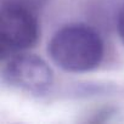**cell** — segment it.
<instances>
[{
	"mask_svg": "<svg viewBox=\"0 0 124 124\" xmlns=\"http://www.w3.org/2000/svg\"><path fill=\"white\" fill-rule=\"evenodd\" d=\"M47 52L61 70L80 73L100 66L105 56V44L95 28L84 23H71L52 35Z\"/></svg>",
	"mask_w": 124,
	"mask_h": 124,
	"instance_id": "6da1fadb",
	"label": "cell"
},
{
	"mask_svg": "<svg viewBox=\"0 0 124 124\" xmlns=\"http://www.w3.org/2000/svg\"><path fill=\"white\" fill-rule=\"evenodd\" d=\"M3 61L1 79L6 85L35 96L45 95L52 86V70L41 57L20 52Z\"/></svg>",
	"mask_w": 124,
	"mask_h": 124,
	"instance_id": "3957f363",
	"label": "cell"
},
{
	"mask_svg": "<svg viewBox=\"0 0 124 124\" xmlns=\"http://www.w3.org/2000/svg\"><path fill=\"white\" fill-rule=\"evenodd\" d=\"M35 8L18 1H1L0 57L5 60L33 47L39 39Z\"/></svg>",
	"mask_w": 124,
	"mask_h": 124,
	"instance_id": "7a4b0ae2",
	"label": "cell"
},
{
	"mask_svg": "<svg viewBox=\"0 0 124 124\" xmlns=\"http://www.w3.org/2000/svg\"><path fill=\"white\" fill-rule=\"evenodd\" d=\"M1 1H18V3H23L27 5H31L33 8H38L39 5H41L45 0H1Z\"/></svg>",
	"mask_w": 124,
	"mask_h": 124,
	"instance_id": "5b68a950",
	"label": "cell"
},
{
	"mask_svg": "<svg viewBox=\"0 0 124 124\" xmlns=\"http://www.w3.org/2000/svg\"><path fill=\"white\" fill-rule=\"evenodd\" d=\"M117 29H118V34L120 37V40L124 44V3L120 6L118 15H117Z\"/></svg>",
	"mask_w": 124,
	"mask_h": 124,
	"instance_id": "277c9868",
	"label": "cell"
}]
</instances>
